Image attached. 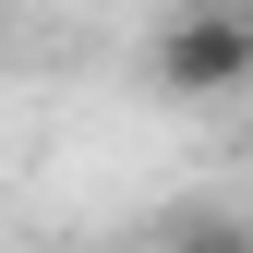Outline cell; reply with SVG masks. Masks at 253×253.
<instances>
[{
    "label": "cell",
    "mask_w": 253,
    "mask_h": 253,
    "mask_svg": "<svg viewBox=\"0 0 253 253\" xmlns=\"http://www.w3.org/2000/svg\"><path fill=\"white\" fill-rule=\"evenodd\" d=\"M157 84H169V97H193V109L241 97V84H253L241 0H193V12H169V24H157Z\"/></svg>",
    "instance_id": "6da1fadb"
},
{
    "label": "cell",
    "mask_w": 253,
    "mask_h": 253,
    "mask_svg": "<svg viewBox=\"0 0 253 253\" xmlns=\"http://www.w3.org/2000/svg\"><path fill=\"white\" fill-rule=\"evenodd\" d=\"M157 253H253V217H241V205H181Z\"/></svg>",
    "instance_id": "7a4b0ae2"
},
{
    "label": "cell",
    "mask_w": 253,
    "mask_h": 253,
    "mask_svg": "<svg viewBox=\"0 0 253 253\" xmlns=\"http://www.w3.org/2000/svg\"><path fill=\"white\" fill-rule=\"evenodd\" d=\"M241 37H253V0H241Z\"/></svg>",
    "instance_id": "3957f363"
}]
</instances>
